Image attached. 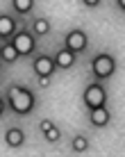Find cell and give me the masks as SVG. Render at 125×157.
<instances>
[{
    "instance_id": "obj_1",
    "label": "cell",
    "mask_w": 125,
    "mask_h": 157,
    "mask_svg": "<svg viewBox=\"0 0 125 157\" xmlns=\"http://www.w3.org/2000/svg\"><path fill=\"white\" fill-rule=\"evenodd\" d=\"M7 105L14 114L18 116H28L36 105V96L32 94L28 86H21V84H12L7 89Z\"/></svg>"
},
{
    "instance_id": "obj_2",
    "label": "cell",
    "mask_w": 125,
    "mask_h": 157,
    "mask_svg": "<svg viewBox=\"0 0 125 157\" xmlns=\"http://www.w3.org/2000/svg\"><path fill=\"white\" fill-rule=\"evenodd\" d=\"M91 71H93V75L98 80H107L116 71V62H114V57L107 55V52H98V55L91 59Z\"/></svg>"
},
{
    "instance_id": "obj_3",
    "label": "cell",
    "mask_w": 125,
    "mask_h": 157,
    "mask_svg": "<svg viewBox=\"0 0 125 157\" xmlns=\"http://www.w3.org/2000/svg\"><path fill=\"white\" fill-rule=\"evenodd\" d=\"M12 43L18 50V57H30L36 48V36L32 34V30H16V34L12 36Z\"/></svg>"
},
{
    "instance_id": "obj_4",
    "label": "cell",
    "mask_w": 125,
    "mask_h": 157,
    "mask_svg": "<svg viewBox=\"0 0 125 157\" xmlns=\"http://www.w3.org/2000/svg\"><path fill=\"white\" fill-rule=\"evenodd\" d=\"M82 100H84V105L89 107V109L100 107V105H107V91H105V86H102L100 82H91L84 89Z\"/></svg>"
},
{
    "instance_id": "obj_5",
    "label": "cell",
    "mask_w": 125,
    "mask_h": 157,
    "mask_svg": "<svg viewBox=\"0 0 125 157\" xmlns=\"http://www.w3.org/2000/svg\"><path fill=\"white\" fill-rule=\"evenodd\" d=\"M86 43H89V39H86L84 30H80V28L70 30L68 34L64 36V48H68V50H73V52H82L86 48Z\"/></svg>"
},
{
    "instance_id": "obj_6",
    "label": "cell",
    "mask_w": 125,
    "mask_h": 157,
    "mask_svg": "<svg viewBox=\"0 0 125 157\" xmlns=\"http://www.w3.org/2000/svg\"><path fill=\"white\" fill-rule=\"evenodd\" d=\"M32 68H34L36 75H48V78H52L55 75V59L50 55H36V59L32 62Z\"/></svg>"
},
{
    "instance_id": "obj_7",
    "label": "cell",
    "mask_w": 125,
    "mask_h": 157,
    "mask_svg": "<svg viewBox=\"0 0 125 157\" xmlns=\"http://www.w3.org/2000/svg\"><path fill=\"white\" fill-rule=\"evenodd\" d=\"M89 121L93 128H107L112 121V114L109 109H107V105H100V107H93V109H89Z\"/></svg>"
},
{
    "instance_id": "obj_8",
    "label": "cell",
    "mask_w": 125,
    "mask_h": 157,
    "mask_svg": "<svg viewBox=\"0 0 125 157\" xmlns=\"http://www.w3.org/2000/svg\"><path fill=\"white\" fill-rule=\"evenodd\" d=\"M18 25H16V18L9 14H0V41H12V36L16 34Z\"/></svg>"
},
{
    "instance_id": "obj_9",
    "label": "cell",
    "mask_w": 125,
    "mask_h": 157,
    "mask_svg": "<svg viewBox=\"0 0 125 157\" xmlns=\"http://www.w3.org/2000/svg\"><path fill=\"white\" fill-rule=\"evenodd\" d=\"M55 66L57 68H73L75 66V62H78V52H73V50H68V48H62V50H57L55 52Z\"/></svg>"
},
{
    "instance_id": "obj_10",
    "label": "cell",
    "mask_w": 125,
    "mask_h": 157,
    "mask_svg": "<svg viewBox=\"0 0 125 157\" xmlns=\"http://www.w3.org/2000/svg\"><path fill=\"white\" fill-rule=\"evenodd\" d=\"M5 144H7L9 148H21V146L25 144V132L21 128H9L7 132H5Z\"/></svg>"
},
{
    "instance_id": "obj_11",
    "label": "cell",
    "mask_w": 125,
    "mask_h": 157,
    "mask_svg": "<svg viewBox=\"0 0 125 157\" xmlns=\"http://www.w3.org/2000/svg\"><path fill=\"white\" fill-rule=\"evenodd\" d=\"M0 62H5V64L18 62V50L14 48L12 41H2L0 43Z\"/></svg>"
},
{
    "instance_id": "obj_12",
    "label": "cell",
    "mask_w": 125,
    "mask_h": 157,
    "mask_svg": "<svg viewBox=\"0 0 125 157\" xmlns=\"http://www.w3.org/2000/svg\"><path fill=\"white\" fill-rule=\"evenodd\" d=\"M50 32V21L48 18H34L32 21V34L39 39V36H46Z\"/></svg>"
},
{
    "instance_id": "obj_13",
    "label": "cell",
    "mask_w": 125,
    "mask_h": 157,
    "mask_svg": "<svg viewBox=\"0 0 125 157\" xmlns=\"http://www.w3.org/2000/svg\"><path fill=\"white\" fill-rule=\"evenodd\" d=\"M12 7H14L16 14L25 16V14L32 12V7H34V0H12Z\"/></svg>"
},
{
    "instance_id": "obj_14",
    "label": "cell",
    "mask_w": 125,
    "mask_h": 157,
    "mask_svg": "<svg viewBox=\"0 0 125 157\" xmlns=\"http://www.w3.org/2000/svg\"><path fill=\"white\" fill-rule=\"evenodd\" d=\"M70 148H73V153H84V150L89 148V141H86V137L78 134V137H73V141H70Z\"/></svg>"
},
{
    "instance_id": "obj_15",
    "label": "cell",
    "mask_w": 125,
    "mask_h": 157,
    "mask_svg": "<svg viewBox=\"0 0 125 157\" xmlns=\"http://www.w3.org/2000/svg\"><path fill=\"white\" fill-rule=\"evenodd\" d=\"M43 137H46V141H50V144H55V141H59V139H62V130L59 128H48L46 132H43Z\"/></svg>"
},
{
    "instance_id": "obj_16",
    "label": "cell",
    "mask_w": 125,
    "mask_h": 157,
    "mask_svg": "<svg viewBox=\"0 0 125 157\" xmlns=\"http://www.w3.org/2000/svg\"><path fill=\"white\" fill-rule=\"evenodd\" d=\"M36 84H39L41 89H48V86H50V78H48V75H36Z\"/></svg>"
},
{
    "instance_id": "obj_17",
    "label": "cell",
    "mask_w": 125,
    "mask_h": 157,
    "mask_svg": "<svg viewBox=\"0 0 125 157\" xmlns=\"http://www.w3.org/2000/svg\"><path fill=\"white\" fill-rule=\"evenodd\" d=\"M52 125H55V123H52L50 118H43V121L39 123V130H41V132H46V130H48V128H52Z\"/></svg>"
},
{
    "instance_id": "obj_18",
    "label": "cell",
    "mask_w": 125,
    "mask_h": 157,
    "mask_svg": "<svg viewBox=\"0 0 125 157\" xmlns=\"http://www.w3.org/2000/svg\"><path fill=\"white\" fill-rule=\"evenodd\" d=\"M82 2L86 5V7H91V9H93V7H98V5H100V0H82Z\"/></svg>"
},
{
    "instance_id": "obj_19",
    "label": "cell",
    "mask_w": 125,
    "mask_h": 157,
    "mask_svg": "<svg viewBox=\"0 0 125 157\" xmlns=\"http://www.w3.org/2000/svg\"><path fill=\"white\" fill-rule=\"evenodd\" d=\"M2 114H5V100L0 98V116H2Z\"/></svg>"
},
{
    "instance_id": "obj_20",
    "label": "cell",
    "mask_w": 125,
    "mask_h": 157,
    "mask_svg": "<svg viewBox=\"0 0 125 157\" xmlns=\"http://www.w3.org/2000/svg\"><path fill=\"white\" fill-rule=\"evenodd\" d=\"M116 2H118V7H121L123 12H125V0H116Z\"/></svg>"
}]
</instances>
